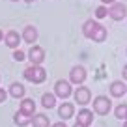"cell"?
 <instances>
[{
  "label": "cell",
  "mask_w": 127,
  "mask_h": 127,
  "mask_svg": "<svg viewBox=\"0 0 127 127\" xmlns=\"http://www.w3.org/2000/svg\"><path fill=\"white\" fill-rule=\"evenodd\" d=\"M21 112H24L26 116H34V112H36V103H34V99H28V97H23V101H21Z\"/></svg>",
  "instance_id": "5bb4252c"
},
{
  "label": "cell",
  "mask_w": 127,
  "mask_h": 127,
  "mask_svg": "<svg viewBox=\"0 0 127 127\" xmlns=\"http://www.w3.org/2000/svg\"><path fill=\"white\" fill-rule=\"evenodd\" d=\"M24 94H26V90H24V86L21 82H13L11 86H9V95L15 97V99H23Z\"/></svg>",
  "instance_id": "9a60e30c"
},
{
  "label": "cell",
  "mask_w": 127,
  "mask_h": 127,
  "mask_svg": "<svg viewBox=\"0 0 127 127\" xmlns=\"http://www.w3.org/2000/svg\"><path fill=\"white\" fill-rule=\"evenodd\" d=\"M122 75H123V80H127V65H123V71H122Z\"/></svg>",
  "instance_id": "d4e9b609"
},
{
  "label": "cell",
  "mask_w": 127,
  "mask_h": 127,
  "mask_svg": "<svg viewBox=\"0 0 127 127\" xmlns=\"http://www.w3.org/2000/svg\"><path fill=\"white\" fill-rule=\"evenodd\" d=\"M6 99H8V92H6L4 88H0V103H4Z\"/></svg>",
  "instance_id": "603a6c76"
},
{
  "label": "cell",
  "mask_w": 127,
  "mask_h": 127,
  "mask_svg": "<svg viewBox=\"0 0 127 127\" xmlns=\"http://www.w3.org/2000/svg\"><path fill=\"white\" fill-rule=\"evenodd\" d=\"M92 122H94V112H92V110H88V108H82V110H79V116H77V123H80V125L88 127Z\"/></svg>",
  "instance_id": "7c38bea8"
},
{
  "label": "cell",
  "mask_w": 127,
  "mask_h": 127,
  "mask_svg": "<svg viewBox=\"0 0 127 127\" xmlns=\"http://www.w3.org/2000/svg\"><path fill=\"white\" fill-rule=\"evenodd\" d=\"M92 103H94V112H95V114H101V116L108 114L110 108H112V101L108 99L107 95H97Z\"/></svg>",
  "instance_id": "7a4b0ae2"
},
{
  "label": "cell",
  "mask_w": 127,
  "mask_h": 127,
  "mask_svg": "<svg viewBox=\"0 0 127 127\" xmlns=\"http://www.w3.org/2000/svg\"><path fill=\"white\" fill-rule=\"evenodd\" d=\"M28 58H30L32 65H41L45 60V51L43 47H39V45H32L30 52H28Z\"/></svg>",
  "instance_id": "8992f818"
},
{
  "label": "cell",
  "mask_w": 127,
  "mask_h": 127,
  "mask_svg": "<svg viewBox=\"0 0 127 127\" xmlns=\"http://www.w3.org/2000/svg\"><path fill=\"white\" fill-rule=\"evenodd\" d=\"M24 2H28V4H32V2H36V0H24Z\"/></svg>",
  "instance_id": "f1b7e54d"
},
{
  "label": "cell",
  "mask_w": 127,
  "mask_h": 127,
  "mask_svg": "<svg viewBox=\"0 0 127 127\" xmlns=\"http://www.w3.org/2000/svg\"><path fill=\"white\" fill-rule=\"evenodd\" d=\"M86 69L82 65H75V67L69 71V82L71 84H77V86H82V82L86 80Z\"/></svg>",
  "instance_id": "5b68a950"
},
{
  "label": "cell",
  "mask_w": 127,
  "mask_h": 127,
  "mask_svg": "<svg viewBox=\"0 0 127 127\" xmlns=\"http://www.w3.org/2000/svg\"><path fill=\"white\" fill-rule=\"evenodd\" d=\"M125 122H127V116H125Z\"/></svg>",
  "instance_id": "1f68e13d"
},
{
  "label": "cell",
  "mask_w": 127,
  "mask_h": 127,
  "mask_svg": "<svg viewBox=\"0 0 127 127\" xmlns=\"http://www.w3.org/2000/svg\"><path fill=\"white\" fill-rule=\"evenodd\" d=\"M123 127H127V122H125V123H123Z\"/></svg>",
  "instance_id": "f546056e"
},
{
  "label": "cell",
  "mask_w": 127,
  "mask_h": 127,
  "mask_svg": "<svg viewBox=\"0 0 127 127\" xmlns=\"http://www.w3.org/2000/svg\"><path fill=\"white\" fill-rule=\"evenodd\" d=\"M24 79L28 80V82H34V84H41L45 79H47V71H45L41 65H28L26 69H24Z\"/></svg>",
  "instance_id": "6da1fadb"
},
{
  "label": "cell",
  "mask_w": 127,
  "mask_h": 127,
  "mask_svg": "<svg viewBox=\"0 0 127 127\" xmlns=\"http://www.w3.org/2000/svg\"><path fill=\"white\" fill-rule=\"evenodd\" d=\"M21 37H23L24 43L34 45V43L37 41V28L34 26V24H26V26L23 28V34H21Z\"/></svg>",
  "instance_id": "ba28073f"
},
{
  "label": "cell",
  "mask_w": 127,
  "mask_h": 127,
  "mask_svg": "<svg viewBox=\"0 0 127 127\" xmlns=\"http://www.w3.org/2000/svg\"><path fill=\"white\" fill-rule=\"evenodd\" d=\"M51 127H67V125H65L64 122H56V123H52Z\"/></svg>",
  "instance_id": "cb8c5ba5"
},
{
  "label": "cell",
  "mask_w": 127,
  "mask_h": 127,
  "mask_svg": "<svg viewBox=\"0 0 127 127\" xmlns=\"http://www.w3.org/2000/svg\"><path fill=\"white\" fill-rule=\"evenodd\" d=\"M101 2H103V4H110V6H112V4L116 2V0H101Z\"/></svg>",
  "instance_id": "484cf974"
},
{
  "label": "cell",
  "mask_w": 127,
  "mask_h": 127,
  "mask_svg": "<svg viewBox=\"0 0 127 127\" xmlns=\"http://www.w3.org/2000/svg\"><path fill=\"white\" fill-rule=\"evenodd\" d=\"M58 116L62 120H69V118H73L75 116V107H73L71 103H62L58 107Z\"/></svg>",
  "instance_id": "8fae6325"
},
{
  "label": "cell",
  "mask_w": 127,
  "mask_h": 127,
  "mask_svg": "<svg viewBox=\"0 0 127 127\" xmlns=\"http://www.w3.org/2000/svg\"><path fill=\"white\" fill-rule=\"evenodd\" d=\"M114 114H116V118H120V120H125V116H127V105H118V107L114 108Z\"/></svg>",
  "instance_id": "ffe728a7"
},
{
  "label": "cell",
  "mask_w": 127,
  "mask_h": 127,
  "mask_svg": "<svg viewBox=\"0 0 127 127\" xmlns=\"http://www.w3.org/2000/svg\"><path fill=\"white\" fill-rule=\"evenodd\" d=\"M41 105L45 108H54L56 107V95L54 94H43L41 97Z\"/></svg>",
  "instance_id": "d6986e66"
},
{
  "label": "cell",
  "mask_w": 127,
  "mask_h": 127,
  "mask_svg": "<svg viewBox=\"0 0 127 127\" xmlns=\"http://www.w3.org/2000/svg\"><path fill=\"white\" fill-rule=\"evenodd\" d=\"M11 2H19V0H11Z\"/></svg>",
  "instance_id": "4dcf8cb0"
},
{
  "label": "cell",
  "mask_w": 127,
  "mask_h": 127,
  "mask_svg": "<svg viewBox=\"0 0 127 127\" xmlns=\"http://www.w3.org/2000/svg\"><path fill=\"white\" fill-rule=\"evenodd\" d=\"M21 39H23V37H21L19 32H15V30H9V32H6V34H4V43L8 45L9 49H13V51L19 47Z\"/></svg>",
  "instance_id": "30bf717a"
},
{
  "label": "cell",
  "mask_w": 127,
  "mask_h": 127,
  "mask_svg": "<svg viewBox=\"0 0 127 127\" xmlns=\"http://www.w3.org/2000/svg\"><path fill=\"white\" fill-rule=\"evenodd\" d=\"M32 125H34V127H51L49 116H45V114H34V116H32Z\"/></svg>",
  "instance_id": "2e32d148"
},
{
  "label": "cell",
  "mask_w": 127,
  "mask_h": 127,
  "mask_svg": "<svg viewBox=\"0 0 127 127\" xmlns=\"http://www.w3.org/2000/svg\"><path fill=\"white\" fill-rule=\"evenodd\" d=\"M97 26H99V23H97V21H94V19L84 21V24H82V34H84V37L92 39V36H94V32L97 30Z\"/></svg>",
  "instance_id": "4fadbf2b"
},
{
  "label": "cell",
  "mask_w": 127,
  "mask_h": 127,
  "mask_svg": "<svg viewBox=\"0 0 127 127\" xmlns=\"http://www.w3.org/2000/svg\"><path fill=\"white\" fill-rule=\"evenodd\" d=\"M75 101L79 105H88L92 101V92H90V88H86V86H77V90H75Z\"/></svg>",
  "instance_id": "52a82bcc"
},
{
  "label": "cell",
  "mask_w": 127,
  "mask_h": 127,
  "mask_svg": "<svg viewBox=\"0 0 127 127\" xmlns=\"http://www.w3.org/2000/svg\"><path fill=\"white\" fill-rule=\"evenodd\" d=\"M0 41H4V32L0 30Z\"/></svg>",
  "instance_id": "4316f807"
},
{
  "label": "cell",
  "mask_w": 127,
  "mask_h": 127,
  "mask_svg": "<svg viewBox=\"0 0 127 127\" xmlns=\"http://www.w3.org/2000/svg\"><path fill=\"white\" fill-rule=\"evenodd\" d=\"M107 36H108L107 28H105L103 24H99V26H97V30L94 32V36H92V39H94V41H97V43H101V41H105V39H107Z\"/></svg>",
  "instance_id": "ac0fdd59"
},
{
  "label": "cell",
  "mask_w": 127,
  "mask_h": 127,
  "mask_svg": "<svg viewBox=\"0 0 127 127\" xmlns=\"http://www.w3.org/2000/svg\"><path fill=\"white\" fill-rule=\"evenodd\" d=\"M13 122H15V125H19V127H26V125L32 123V116H26L24 112L19 110L15 116H13Z\"/></svg>",
  "instance_id": "e0dca14e"
},
{
  "label": "cell",
  "mask_w": 127,
  "mask_h": 127,
  "mask_svg": "<svg viewBox=\"0 0 127 127\" xmlns=\"http://www.w3.org/2000/svg\"><path fill=\"white\" fill-rule=\"evenodd\" d=\"M24 58H26V56H24V52L21 51V49H15V51H13V60H17V62H23Z\"/></svg>",
  "instance_id": "7402d4cb"
},
{
  "label": "cell",
  "mask_w": 127,
  "mask_h": 127,
  "mask_svg": "<svg viewBox=\"0 0 127 127\" xmlns=\"http://www.w3.org/2000/svg\"><path fill=\"white\" fill-rule=\"evenodd\" d=\"M73 127H84V125H80V123H75V125H73Z\"/></svg>",
  "instance_id": "83f0119b"
},
{
  "label": "cell",
  "mask_w": 127,
  "mask_h": 127,
  "mask_svg": "<svg viewBox=\"0 0 127 127\" xmlns=\"http://www.w3.org/2000/svg\"><path fill=\"white\" fill-rule=\"evenodd\" d=\"M108 15V9L105 8V6H99V8L95 9V17H97V19H103V17H107Z\"/></svg>",
  "instance_id": "44dd1931"
},
{
  "label": "cell",
  "mask_w": 127,
  "mask_h": 127,
  "mask_svg": "<svg viewBox=\"0 0 127 127\" xmlns=\"http://www.w3.org/2000/svg\"><path fill=\"white\" fill-rule=\"evenodd\" d=\"M108 92H110L112 97H123V95L127 94V86L123 80H114V82H110V86H108Z\"/></svg>",
  "instance_id": "9c48e42d"
},
{
  "label": "cell",
  "mask_w": 127,
  "mask_h": 127,
  "mask_svg": "<svg viewBox=\"0 0 127 127\" xmlns=\"http://www.w3.org/2000/svg\"><path fill=\"white\" fill-rule=\"evenodd\" d=\"M71 94H73V90H71V82H69V80H58V82L54 84V95L56 97L67 99Z\"/></svg>",
  "instance_id": "277c9868"
},
{
  "label": "cell",
  "mask_w": 127,
  "mask_h": 127,
  "mask_svg": "<svg viewBox=\"0 0 127 127\" xmlns=\"http://www.w3.org/2000/svg\"><path fill=\"white\" fill-rule=\"evenodd\" d=\"M108 15H110L112 21H123L127 17V6L123 2H114L108 8Z\"/></svg>",
  "instance_id": "3957f363"
}]
</instances>
